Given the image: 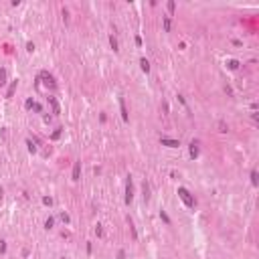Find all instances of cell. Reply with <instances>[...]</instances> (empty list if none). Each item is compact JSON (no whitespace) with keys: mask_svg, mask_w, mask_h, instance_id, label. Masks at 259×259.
Masks as SVG:
<instances>
[{"mask_svg":"<svg viewBox=\"0 0 259 259\" xmlns=\"http://www.w3.org/2000/svg\"><path fill=\"white\" fill-rule=\"evenodd\" d=\"M160 142H162L164 146H168V148H178V146H180V144H178V140H170V138H162Z\"/></svg>","mask_w":259,"mask_h":259,"instance_id":"obj_3","label":"cell"},{"mask_svg":"<svg viewBox=\"0 0 259 259\" xmlns=\"http://www.w3.org/2000/svg\"><path fill=\"white\" fill-rule=\"evenodd\" d=\"M59 136H61V130H57V132H53V140H57Z\"/></svg>","mask_w":259,"mask_h":259,"instance_id":"obj_24","label":"cell"},{"mask_svg":"<svg viewBox=\"0 0 259 259\" xmlns=\"http://www.w3.org/2000/svg\"><path fill=\"white\" fill-rule=\"evenodd\" d=\"M61 221H65V223H67V221H69V214H65V213H61Z\"/></svg>","mask_w":259,"mask_h":259,"instance_id":"obj_22","label":"cell"},{"mask_svg":"<svg viewBox=\"0 0 259 259\" xmlns=\"http://www.w3.org/2000/svg\"><path fill=\"white\" fill-rule=\"evenodd\" d=\"M26 146H28V152H34V150H36V148L33 146V142H31V140H26Z\"/></svg>","mask_w":259,"mask_h":259,"instance_id":"obj_16","label":"cell"},{"mask_svg":"<svg viewBox=\"0 0 259 259\" xmlns=\"http://www.w3.org/2000/svg\"><path fill=\"white\" fill-rule=\"evenodd\" d=\"M257 182H259V178H257V170H251V184H253V186H257Z\"/></svg>","mask_w":259,"mask_h":259,"instance_id":"obj_8","label":"cell"},{"mask_svg":"<svg viewBox=\"0 0 259 259\" xmlns=\"http://www.w3.org/2000/svg\"><path fill=\"white\" fill-rule=\"evenodd\" d=\"M120 109H122V117H124V122H128V109H125L124 97H120Z\"/></svg>","mask_w":259,"mask_h":259,"instance_id":"obj_4","label":"cell"},{"mask_svg":"<svg viewBox=\"0 0 259 259\" xmlns=\"http://www.w3.org/2000/svg\"><path fill=\"white\" fill-rule=\"evenodd\" d=\"M26 51H31V53L34 51V45H33V43H28V45H26Z\"/></svg>","mask_w":259,"mask_h":259,"instance_id":"obj_23","label":"cell"},{"mask_svg":"<svg viewBox=\"0 0 259 259\" xmlns=\"http://www.w3.org/2000/svg\"><path fill=\"white\" fill-rule=\"evenodd\" d=\"M150 198V186H148V182H144V201Z\"/></svg>","mask_w":259,"mask_h":259,"instance_id":"obj_11","label":"cell"},{"mask_svg":"<svg viewBox=\"0 0 259 259\" xmlns=\"http://www.w3.org/2000/svg\"><path fill=\"white\" fill-rule=\"evenodd\" d=\"M43 203H45V204H53V201H51L49 196H45V198H43Z\"/></svg>","mask_w":259,"mask_h":259,"instance_id":"obj_25","label":"cell"},{"mask_svg":"<svg viewBox=\"0 0 259 259\" xmlns=\"http://www.w3.org/2000/svg\"><path fill=\"white\" fill-rule=\"evenodd\" d=\"M140 67H142L144 73H148V71H150V63H148L146 59H140Z\"/></svg>","mask_w":259,"mask_h":259,"instance_id":"obj_7","label":"cell"},{"mask_svg":"<svg viewBox=\"0 0 259 259\" xmlns=\"http://www.w3.org/2000/svg\"><path fill=\"white\" fill-rule=\"evenodd\" d=\"M160 217H162V219H164V221H166V223L170 225V217H168L166 213H164V211H160Z\"/></svg>","mask_w":259,"mask_h":259,"instance_id":"obj_15","label":"cell"},{"mask_svg":"<svg viewBox=\"0 0 259 259\" xmlns=\"http://www.w3.org/2000/svg\"><path fill=\"white\" fill-rule=\"evenodd\" d=\"M164 28L170 31V16H164Z\"/></svg>","mask_w":259,"mask_h":259,"instance_id":"obj_14","label":"cell"},{"mask_svg":"<svg viewBox=\"0 0 259 259\" xmlns=\"http://www.w3.org/2000/svg\"><path fill=\"white\" fill-rule=\"evenodd\" d=\"M219 132H227V125L223 122H219Z\"/></svg>","mask_w":259,"mask_h":259,"instance_id":"obj_19","label":"cell"},{"mask_svg":"<svg viewBox=\"0 0 259 259\" xmlns=\"http://www.w3.org/2000/svg\"><path fill=\"white\" fill-rule=\"evenodd\" d=\"M53 225H55V221H53V219H47V223H45V227H47V229H51Z\"/></svg>","mask_w":259,"mask_h":259,"instance_id":"obj_17","label":"cell"},{"mask_svg":"<svg viewBox=\"0 0 259 259\" xmlns=\"http://www.w3.org/2000/svg\"><path fill=\"white\" fill-rule=\"evenodd\" d=\"M174 8H176V4H174V2L170 0V2H168V10H170V12H174Z\"/></svg>","mask_w":259,"mask_h":259,"instance_id":"obj_18","label":"cell"},{"mask_svg":"<svg viewBox=\"0 0 259 259\" xmlns=\"http://www.w3.org/2000/svg\"><path fill=\"white\" fill-rule=\"evenodd\" d=\"M79 174H81V162H75V166H73V180H79Z\"/></svg>","mask_w":259,"mask_h":259,"instance_id":"obj_5","label":"cell"},{"mask_svg":"<svg viewBox=\"0 0 259 259\" xmlns=\"http://www.w3.org/2000/svg\"><path fill=\"white\" fill-rule=\"evenodd\" d=\"M227 65H229V69H239V61H235V59H231V61H229Z\"/></svg>","mask_w":259,"mask_h":259,"instance_id":"obj_12","label":"cell"},{"mask_svg":"<svg viewBox=\"0 0 259 259\" xmlns=\"http://www.w3.org/2000/svg\"><path fill=\"white\" fill-rule=\"evenodd\" d=\"M4 79H6V71H4V69H0V85H4V83H6Z\"/></svg>","mask_w":259,"mask_h":259,"instance_id":"obj_13","label":"cell"},{"mask_svg":"<svg viewBox=\"0 0 259 259\" xmlns=\"http://www.w3.org/2000/svg\"><path fill=\"white\" fill-rule=\"evenodd\" d=\"M0 251H2V253H4V251H6V243H4V241H2V239H0Z\"/></svg>","mask_w":259,"mask_h":259,"instance_id":"obj_20","label":"cell"},{"mask_svg":"<svg viewBox=\"0 0 259 259\" xmlns=\"http://www.w3.org/2000/svg\"><path fill=\"white\" fill-rule=\"evenodd\" d=\"M109 45H112V49H113V51H120V49H117V39H115L113 34L109 36Z\"/></svg>","mask_w":259,"mask_h":259,"instance_id":"obj_9","label":"cell"},{"mask_svg":"<svg viewBox=\"0 0 259 259\" xmlns=\"http://www.w3.org/2000/svg\"><path fill=\"white\" fill-rule=\"evenodd\" d=\"M49 101H51V105H53V112L59 113V103L55 101V97H49Z\"/></svg>","mask_w":259,"mask_h":259,"instance_id":"obj_10","label":"cell"},{"mask_svg":"<svg viewBox=\"0 0 259 259\" xmlns=\"http://www.w3.org/2000/svg\"><path fill=\"white\" fill-rule=\"evenodd\" d=\"M24 105H26V107H34V101H33V99H26V103H24Z\"/></svg>","mask_w":259,"mask_h":259,"instance_id":"obj_21","label":"cell"},{"mask_svg":"<svg viewBox=\"0 0 259 259\" xmlns=\"http://www.w3.org/2000/svg\"><path fill=\"white\" fill-rule=\"evenodd\" d=\"M132 198H134V186H132V178H130V180H128V186H125V203L130 204Z\"/></svg>","mask_w":259,"mask_h":259,"instance_id":"obj_2","label":"cell"},{"mask_svg":"<svg viewBox=\"0 0 259 259\" xmlns=\"http://www.w3.org/2000/svg\"><path fill=\"white\" fill-rule=\"evenodd\" d=\"M178 196L182 198V203L186 204V206H194V198H192V194L186 190L184 186H180V188H178Z\"/></svg>","mask_w":259,"mask_h":259,"instance_id":"obj_1","label":"cell"},{"mask_svg":"<svg viewBox=\"0 0 259 259\" xmlns=\"http://www.w3.org/2000/svg\"><path fill=\"white\" fill-rule=\"evenodd\" d=\"M190 156L192 158L198 156V144H196V142H192V144H190Z\"/></svg>","mask_w":259,"mask_h":259,"instance_id":"obj_6","label":"cell"}]
</instances>
